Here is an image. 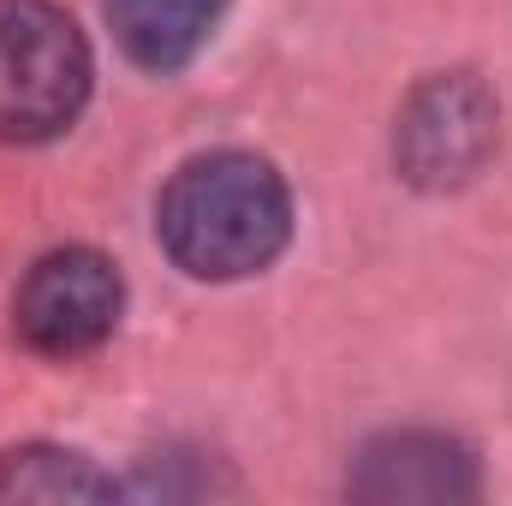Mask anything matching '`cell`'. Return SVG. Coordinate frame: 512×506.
<instances>
[{
  "mask_svg": "<svg viewBox=\"0 0 512 506\" xmlns=\"http://www.w3.org/2000/svg\"><path fill=\"white\" fill-rule=\"evenodd\" d=\"M155 233L191 280H245L286 251L292 233L286 179L245 149L197 155L161 191Z\"/></svg>",
  "mask_w": 512,
  "mask_h": 506,
  "instance_id": "obj_1",
  "label": "cell"
},
{
  "mask_svg": "<svg viewBox=\"0 0 512 506\" xmlns=\"http://www.w3.org/2000/svg\"><path fill=\"white\" fill-rule=\"evenodd\" d=\"M90 42L48 0H0V137L42 143L90 102Z\"/></svg>",
  "mask_w": 512,
  "mask_h": 506,
  "instance_id": "obj_2",
  "label": "cell"
},
{
  "mask_svg": "<svg viewBox=\"0 0 512 506\" xmlns=\"http://www.w3.org/2000/svg\"><path fill=\"white\" fill-rule=\"evenodd\" d=\"M120 310H126L120 268L102 251L72 245V251H48L24 274L12 298V328L30 352L78 358V352H96L120 328Z\"/></svg>",
  "mask_w": 512,
  "mask_h": 506,
  "instance_id": "obj_3",
  "label": "cell"
},
{
  "mask_svg": "<svg viewBox=\"0 0 512 506\" xmlns=\"http://www.w3.org/2000/svg\"><path fill=\"white\" fill-rule=\"evenodd\" d=\"M399 167L417 185H459L495 149V102L477 78H429L399 114Z\"/></svg>",
  "mask_w": 512,
  "mask_h": 506,
  "instance_id": "obj_4",
  "label": "cell"
},
{
  "mask_svg": "<svg viewBox=\"0 0 512 506\" xmlns=\"http://www.w3.org/2000/svg\"><path fill=\"white\" fill-rule=\"evenodd\" d=\"M352 489L364 501H465V495H477V477H471V453L459 441L405 429L364 453Z\"/></svg>",
  "mask_w": 512,
  "mask_h": 506,
  "instance_id": "obj_5",
  "label": "cell"
},
{
  "mask_svg": "<svg viewBox=\"0 0 512 506\" xmlns=\"http://www.w3.org/2000/svg\"><path fill=\"white\" fill-rule=\"evenodd\" d=\"M221 6L227 0H108V18H114L120 48L137 66L173 72L209 42Z\"/></svg>",
  "mask_w": 512,
  "mask_h": 506,
  "instance_id": "obj_6",
  "label": "cell"
},
{
  "mask_svg": "<svg viewBox=\"0 0 512 506\" xmlns=\"http://www.w3.org/2000/svg\"><path fill=\"white\" fill-rule=\"evenodd\" d=\"M114 483L66 447H12L0 453V501H108Z\"/></svg>",
  "mask_w": 512,
  "mask_h": 506,
  "instance_id": "obj_7",
  "label": "cell"
}]
</instances>
